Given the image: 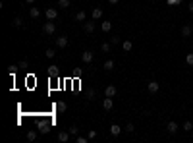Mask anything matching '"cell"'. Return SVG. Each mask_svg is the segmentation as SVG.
I'll return each instance as SVG.
<instances>
[{"instance_id":"cell-6","label":"cell","mask_w":193,"mask_h":143,"mask_svg":"<svg viewBox=\"0 0 193 143\" xmlns=\"http://www.w3.org/2000/svg\"><path fill=\"white\" fill-rule=\"evenodd\" d=\"M147 89H149V93H157L158 89H160V85H158V81H149V83H147Z\"/></svg>"},{"instance_id":"cell-2","label":"cell","mask_w":193,"mask_h":143,"mask_svg":"<svg viewBox=\"0 0 193 143\" xmlns=\"http://www.w3.org/2000/svg\"><path fill=\"white\" fill-rule=\"evenodd\" d=\"M178 130H180L178 122H174V120H172V122H168V124H166V132H168V133H176Z\"/></svg>"},{"instance_id":"cell-19","label":"cell","mask_w":193,"mask_h":143,"mask_svg":"<svg viewBox=\"0 0 193 143\" xmlns=\"http://www.w3.org/2000/svg\"><path fill=\"white\" fill-rule=\"evenodd\" d=\"M37 139V132L35 130H29V132H27V141H35Z\"/></svg>"},{"instance_id":"cell-4","label":"cell","mask_w":193,"mask_h":143,"mask_svg":"<svg viewBox=\"0 0 193 143\" xmlns=\"http://www.w3.org/2000/svg\"><path fill=\"white\" fill-rule=\"evenodd\" d=\"M56 47H58V48H66V47H68V37H56Z\"/></svg>"},{"instance_id":"cell-34","label":"cell","mask_w":193,"mask_h":143,"mask_svg":"<svg viewBox=\"0 0 193 143\" xmlns=\"http://www.w3.org/2000/svg\"><path fill=\"white\" fill-rule=\"evenodd\" d=\"M89 139H95V137H97V132H95V130H91V132H89Z\"/></svg>"},{"instance_id":"cell-17","label":"cell","mask_w":193,"mask_h":143,"mask_svg":"<svg viewBox=\"0 0 193 143\" xmlns=\"http://www.w3.org/2000/svg\"><path fill=\"white\" fill-rule=\"evenodd\" d=\"M91 16H93V19H101L102 18V10H101V8H95Z\"/></svg>"},{"instance_id":"cell-35","label":"cell","mask_w":193,"mask_h":143,"mask_svg":"<svg viewBox=\"0 0 193 143\" xmlns=\"http://www.w3.org/2000/svg\"><path fill=\"white\" fill-rule=\"evenodd\" d=\"M166 2L170 4V6H176V4H180V2H182V0H166Z\"/></svg>"},{"instance_id":"cell-33","label":"cell","mask_w":193,"mask_h":143,"mask_svg":"<svg viewBox=\"0 0 193 143\" xmlns=\"http://www.w3.org/2000/svg\"><path fill=\"white\" fill-rule=\"evenodd\" d=\"M110 43H112V44H120V37H112V39H110Z\"/></svg>"},{"instance_id":"cell-5","label":"cell","mask_w":193,"mask_h":143,"mask_svg":"<svg viewBox=\"0 0 193 143\" xmlns=\"http://www.w3.org/2000/svg\"><path fill=\"white\" fill-rule=\"evenodd\" d=\"M112 107H114L112 97H104V101H102V108L104 110H112Z\"/></svg>"},{"instance_id":"cell-20","label":"cell","mask_w":193,"mask_h":143,"mask_svg":"<svg viewBox=\"0 0 193 143\" xmlns=\"http://www.w3.org/2000/svg\"><path fill=\"white\" fill-rule=\"evenodd\" d=\"M70 0H58V8H62V10H66V8H70Z\"/></svg>"},{"instance_id":"cell-25","label":"cell","mask_w":193,"mask_h":143,"mask_svg":"<svg viewBox=\"0 0 193 143\" xmlns=\"http://www.w3.org/2000/svg\"><path fill=\"white\" fill-rule=\"evenodd\" d=\"M44 54H47V58H54V56H56V50H54V48H47V52H44Z\"/></svg>"},{"instance_id":"cell-32","label":"cell","mask_w":193,"mask_h":143,"mask_svg":"<svg viewBox=\"0 0 193 143\" xmlns=\"http://www.w3.org/2000/svg\"><path fill=\"white\" fill-rule=\"evenodd\" d=\"M87 97H89V101L95 99V89H89V91H87Z\"/></svg>"},{"instance_id":"cell-21","label":"cell","mask_w":193,"mask_h":143,"mask_svg":"<svg viewBox=\"0 0 193 143\" xmlns=\"http://www.w3.org/2000/svg\"><path fill=\"white\" fill-rule=\"evenodd\" d=\"M75 19H77V21H85V19H87V14H85V12H77Z\"/></svg>"},{"instance_id":"cell-16","label":"cell","mask_w":193,"mask_h":143,"mask_svg":"<svg viewBox=\"0 0 193 143\" xmlns=\"http://www.w3.org/2000/svg\"><path fill=\"white\" fill-rule=\"evenodd\" d=\"M189 35H191V25H183L182 27V37H186V39H187Z\"/></svg>"},{"instance_id":"cell-22","label":"cell","mask_w":193,"mask_h":143,"mask_svg":"<svg viewBox=\"0 0 193 143\" xmlns=\"http://www.w3.org/2000/svg\"><path fill=\"white\" fill-rule=\"evenodd\" d=\"M104 70H106V72L114 70V60H106V62H104Z\"/></svg>"},{"instance_id":"cell-1","label":"cell","mask_w":193,"mask_h":143,"mask_svg":"<svg viewBox=\"0 0 193 143\" xmlns=\"http://www.w3.org/2000/svg\"><path fill=\"white\" fill-rule=\"evenodd\" d=\"M54 31H56V23H54V19H48V21L43 25V33H44V35H54Z\"/></svg>"},{"instance_id":"cell-24","label":"cell","mask_w":193,"mask_h":143,"mask_svg":"<svg viewBox=\"0 0 193 143\" xmlns=\"http://www.w3.org/2000/svg\"><path fill=\"white\" fill-rule=\"evenodd\" d=\"M124 132H128V133H133V132H135V126H133V124H131V122H129V124H126Z\"/></svg>"},{"instance_id":"cell-28","label":"cell","mask_w":193,"mask_h":143,"mask_svg":"<svg viewBox=\"0 0 193 143\" xmlns=\"http://www.w3.org/2000/svg\"><path fill=\"white\" fill-rule=\"evenodd\" d=\"M12 23H14L16 27H21V25H23V19H21V18H14V21H12Z\"/></svg>"},{"instance_id":"cell-29","label":"cell","mask_w":193,"mask_h":143,"mask_svg":"<svg viewBox=\"0 0 193 143\" xmlns=\"http://www.w3.org/2000/svg\"><path fill=\"white\" fill-rule=\"evenodd\" d=\"M18 66H19V70H27V68H29V64H27L25 60H21V62H19Z\"/></svg>"},{"instance_id":"cell-38","label":"cell","mask_w":193,"mask_h":143,"mask_svg":"<svg viewBox=\"0 0 193 143\" xmlns=\"http://www.w3.org/2000/svg\"><path fill=\"white\" fill-rule=\"evenodd\" d=\"M25 2H27V4H33V2H35V0H25Z\"/></svg>"},{"instance_id":"cell-18","label":"cell","mask_w":193,"mask_h":143,"mask_svg":"<svg viewBox=\"0 0 193 143\" xmlns=\"http://www.w3.org/2000/svg\"><path fill=\"white\" fill-rule=\"evenodd\" d=\"M131 47H133V44H131V41H124V43H122V48H124V52H129Z\"/></svg>"},{"instance_id":"cell-8","label":"cell","mask_w":193,"mask_h":143,"mask_svg":"<svg viewBox=\"0 0 193 143\" xmlns=\"http://www.w3.org/2000/svg\"><path fill=\"white\" fill-rule=\"evenodd\" d=\"M54 108H56V112H66V110H68V104H66L64 101H58V103L54 104Z\"/></svg>"},{"instance_id":"cell-37","label":"cell","mask_w":193,"mask_h":143,"mask_svg":"<svg viewBox=\"0 0 193 143\" xmlns=\"http://www.w3.org/2000/svg\"><path fill=\"white\" fill-rule=\"evenodd\" d=\"M108 2H110V4H118V2H120V0H108Z\"/></svg>"},{"instance_id":"cell-15","label":"cell","mask_w":193,"mask_h":143,"mask_svg":"<svg viewBox=\"0 0 193 143\" xmlns=\"http://www.w3.org/2000/svg\"><path fill=\"white\" fill-rule=\"evenodd\" d=\"M83 29L87 31V33H93V31H95V21H85Z\"/></svg>"},{"instance_id":"cell-26","label":"cell","mask_w":193,"mask_h":143,"mask_svg":"<svg viewBox=\"0 0 193 143\" xmlns=\"http://www.w3.org/2000/svg\"><path fill=\"white\" fill-rule=\"evenodd\" d=\"M68 132L72 133V136H77V133H79V130H77V126H70V128H68Z\"/></svg>"},{"instance_id":"cell-10","label":"cell","mask_w":193,"mask_h":143,"mask_svg":"<svg viewBox=\"0 0 193 143\" xmlns=\"http://www.w3.org/2000/svg\"><path fill=\"white\" fill-rule=\"evenodd\" d=\"M70 136H72L70 132H58V141L60 143H66V141L70 139Z\"/></svg>"},{"instance_id":"cell-3","label":"cell","mask_w":193,"mask_h":143,"mask_svg":"<svg viewBox=\"0 0 193 143\" xmlns=\"http://www.w3.org/2000/svg\"><path fill=\"white\" fill-rule=\"evenodd\" d=\"M44 16H47V19H56L58 18V10H56V8H48V10L44 12Z\"/></svg>"},{"instance_id":"cell-13","label":"cell","mask_w":193,"mask_h":143,"mask_svg":"<svg viewBox=\"0 0 193 143\" xmlns=\"http://www.w3.org/2000/svg\"><path fill=\"white\" fill-rule=\"evenodd\" d=\"M29 16H31L33 19H39V18H41V10H39V8H35V6H33L31 10H29Z\"/></svg>"},{"instance_id":"cell-31","label":"cell","mask_w":193,"mask_h":143,"mask_svg":"<svg viewBox=\"0 0 193 143\" xmlns=\"http://www.w3.org/2000/svg\"><path fill=\"white\" fill-rule=\"evenodd\" d=\"M75 141H77V143H87L89 137H79V136H75Z\"/></svg>"},{"instance_id":"cell-12","label":"cell","mask_w":193,"mask_h":143,"mask_svg":"<svg viewBox=\"0 0 193 143\" xmlns=\"http://www.w3.org/2000/svg\"><path fill=\"white\" fill-rule=\"evenodd\" d=\"M116 95V87L114 85H108V87L104 89V97H114Z\"/></svg>"},{"instance_id":"cell-27","label":"cell","mask_w":193,"mask_h":143,"mask_svg":"<svg viewBox=\"0 0 193 143\" xmlns=\"http://www.w3.org/2000/svg\"><path fill=\"white\" fill-rule=\"evenodd\" d=\"M110 47H112V43H102V52H110Z\"/></svg>"},{"instance_id":"cell-11","label":"cell","mask_w":193,"mask_h":143,"mask_svg":"<svg viewBox=\"0 0 193 143\" xmlns=\"http://www.w3.org/2000/svg\"><path fill=\"white\" fill-rule=\"evenodd\" d=\"M48 76H50V77H56V76H58V73H60V70H58V66H54V64H52V66H48Z\"/></svg>"},{"instance_id":"cell-7","label":"cell","mask_w":193,"mask_h":143,"mask_svg":"<svg viewBox=\"0 0 193 143\" xmlns=\"http://www.w3.org/2000/svg\"><path fill=\"white\" fill-rule=\"evenodd\" d=\"M81 60H83L85 64H91L93 62V52L91 50H85L83 54H81Z\"/></svg>"},{"instance_id":"cell-14","label":"cell","mask_w":193,"mask_h":143,"mask_svg":"<svg viewBox=\"0 0 193 143\" xmlns=\"http://www.w3.org/2000/svg\"><path fill=\"white\" fill-rule=\"evenodd\" d=\"M101 29H102V33H108V31L112 29V21H102L101 23Z\"/></svg>"},{"instance_id":"cell-9","label":"cell","mask_w":193,"mask_h":143,"mask_svg":"<svg viewBox=\"0 0 193 143\" xmlns=\"http://www.w3.org/2000/svg\"><path fill=\"white\" fill-rule=\"evenodd\" d=\"M120 132H122V128L118 124H112V126H110V136L118 137V136H120Z\"/></svg>"},{"instance_id":"cell-30","label":"cell","mask_w":193,"mask_h":143,"mask_svg":"<svg viewBox=\"0 0 193 143\" xmlns=\"http://www.w3.org/2000/svg\"><path fill=\"white\" fill-rule=\"evenodd\" d=\"M186 62L189 64V66H193V52H189V54L186 56Z\"/></svg>"},{"instance_id":"cell-36","label":"cell","mask_w":193,"mask_h":143,"mask_svg":"<svg viewBox=\"0 0 193 143\" xmlns=\"http://www.w3.org/2000/svg\"><path fill=\"white\" fill-rule=\"evenodd\" d=\"M187 10H189L191 14H193V2H189V6H187Z\"/></svg>"},{"instance_id":"cell-23","label":"cell","mask_w":193,"mask_h":143,"mask_svg":"<svg viewBox=\"0 0 193 143\" xmlns=\"http://www.w3.org/2000/svg\"><path fill=\"white\" fill-rule=\"evenodd\" d=\"M191 130H193V122H189V120L183 122V132H191Z\"/></svg>"}]
</instances>
